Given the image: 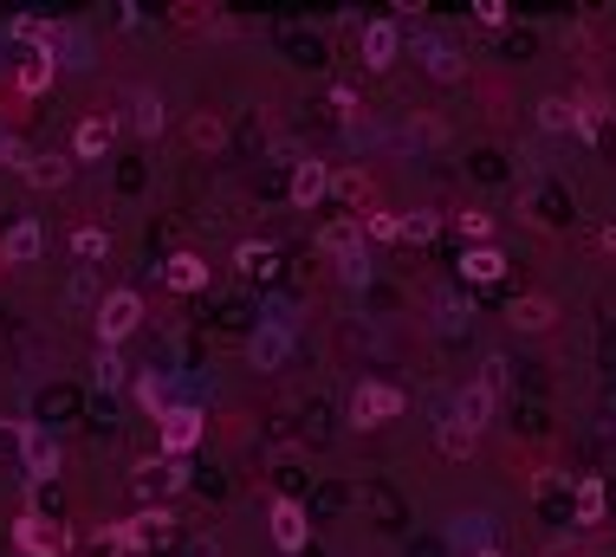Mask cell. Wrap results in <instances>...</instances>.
Here are the masks:
<instances>
[{
    "mask_svg": "<svg viewBox=\"0 0 616 557\" xmlns=\"http://www.w3.org/2000/svg\"><path fill=\"white\" fill-rule=\"evenodd\" d=\"M461 234H468V240H474V247H486V234H493V214L468 208V214H461Z\"/></svg>",
    "mask_w": 616,
    "mask_h": 557,
    "instance_id": "d6a6232c",
    "label": "cell"
},
{
    "mask_svg": "<svg viewBox=\"0 0 616 557\" xmlns=\"http://www.w3.org/2000/svg\"><path fill=\"white\" fill-rule=\"evenodd\" d=\"M312 525H305V505L299 499H273V545L279 552H305Z\"/></svg>",
    "mask_w": 616,
    "mask_h": 557,
    "instance_id": "4fadbf2b",
    "label": "cell"
},
{
    "mask_svg": "<svg viewBox=\"0 0 616 557\" xmlns=\"http://www.w3.org/2000/svg\"><path fill=\"white\" fill-rule=\"evenodd\" d=\"M26 156H33L26 143L13 137V130H0V162H13V169H26Z\"/></svg>",
    "mask_w": 616,
    "mask_h": 557,
    "instance_id": "836d02e7",
    "label": "cell"
},
{
    "mask_svg": "<svg viewBox=\"0 0 616 557\" xmlns=\"http://www.w3.org/2000/svg\"><path fill=\"white\" fill-rule=\"evenodd\" d=\"M33 189H66L71 182V162L66 156H26V169H20Z\"/></svg>",
    "mask_w": 616,
    "mask_h": 557,
    "instance_id": "e0dca14e",
    "label": "cell"
},
{
    "mask_svg": "<svg viewBox=\"0 0 616 557\" xmlns=\"http://www.w3.org/2000/svg\"><path fill=\"white\" fill-rule=\"evenodd\" d=\"M117 538H124V552H163V545L176 538V519H169L163 505H143V512H131V519L117 525Z\"/></svg>",
    "mask_w": 616,
    "mask_h": 557,
    "instance_id": "8992f818",
    "label": "cell"
},
{
    "mask_svg": "<svg viewBox=\"0 0 616 557\" xmlns=\"http://www.w3.org/2000/svg\"><path fill=\"white\" fill-rule=\"evenodd\" d=\"M318 253H325V260H357V253H363V227H357V220H332V227H325V234H318Z\"/></svg>",
    "mask_w": 616,
    "mask_h": 557,
    "instance_id": "5bb4252c",
    "label": "cell"
},
{
    "mask_svg": "<svg viewBox=\"0 0 616 557\" xmlns=\"http://www.w3.org/2000/svg\"><path fill=\"white\" fill-rule=\"evenodd\" d=\"M363 227H370V240H396V214H370Z\"/></svg>",
    "mask_w": 616,
    "mask_h": 557,
    "instance_id": "74e56055",
    "label": "cell"
},
{
    "mask_svg": "<svg viewBox=\"0 0 616 557\" xmlns=\"http://www.w3.org/2000/svg\"><path fill=\"white\" fill-rule=\"evenodd\" d=\"M474 557H506V552H500V545H480V552Z\"/></svg>",
    "mask_w": 616,
    "mask_h": 557,
    "instance_id": "60d3db41",
    "label": "cell"
},
{
    "mask_svg": "<svg viewBox=\"0 0 616 557\" xmlns=\"http://www.w3.org/2000/svg\"><path fill=\"white\" fill-rule=\"evenodd\" d=\"M370 278V253H357V260H344V285H363Z\"/></svg>",
    "mask_w": 616,
    "mask_h": 557,
    "instance_id": "f35d334b",
    "label": "cell"
},
{
    "mask_svg": "<svg viewBox=\"0 0 616 557\" xmlns=\"http://www.w3.org/2000/svg\"><path fill=\"white\" fill-rule=\"evenodd\" d=\"M539 130H546V137L578 130V104H571V98H539Z\"/></svg>",
    "mask_w": 616,
    "mask_h": 557,
    "instance_id": "d6986e66",
    "label": "cell"
},
{
    "mask_svg": "<svg viewBox=\"0 0 616 557\" xmlns=\"http://www.w3.org/2000/svg\"><path fill=\"white\" fill-rule=\"evenodd\" d=\"M124 383V363H117V350H98V389H117Z\"/></svg>",
    "mask_w": 616,
    "mask_h": 557,
    "instance_id": "1f68e13d",
    "label": "cell"
},
{
    "mask_svg": "<svg viewBox=\"0 0 616 557\" xmlns=\"http://www.w3.org/2000/svg\"><path fill=\"white\" fill-rule=\"evenodd\" d=\"M604 505H611L604 480H597V474H584V480H578V525H604Z\"/></svg>",
    "mask_w": 616,
    "mask_h": 557,
    "instance_id": "ac0fdd59",
    "label": "cell"
},
{
    "mask_svg": "<svg viewBox=\"0 0 616 557\" xmlns=\"http://www.w3.org/2000/svg\"><path fill=\"white\" fill-rule=\"evenodd\" d=\"M71 253H78V260H104V253H111V234H104V227H78V234H71Z\"/></svg>",
    "mask_w": 616,
    "mask_h": 557,
    "instance_id": "484cf974",
    "label": "cell"
},
{
    "mask_svg": "<svg viewBox=\"0 0 616 557\" xmlns=\"http://www.w3.org/2000/svg\"><path fill=\"white\" fill-rule=\"evenodd\" d=\"M91 325H98V350H117L143 325V298H137V292H104Z\"/></svg>",
    "mask_w": 616,
    "mask_h": 557,
    "instance_id": "3957f363",
    "label": "cell"
},
{
    "mask_svg": "<svg viewBox=\"0 0 616 557\" xmlns=\"http://www.w3.org/2000/svg\"><path fill=\"white\" fill-rule=\"evenodd\" d=\"M474 20L480 26H506V0H474Z\"/></svg>",
    "mask_w": 616,
    "mask_h": 557,
    "instance_id": "d590c367",
    "label": "cell"
},
{
    "mask_svg": "<svg viewBox=\"0 0 616 557\" xmlns=\"http://www.w3.org/2000/svg\"><path fill=\"white\" fill-rule=\"evenodd\" d=\"M111 143H117V124H111L104 111H91V117H78V130H71V156H78V162H104Z\"/></svg>",
    "mask_w": 616,
    "mask_h": 557,
    "instance_id": "8fae6325",
    "label": "cell"
},
{
    "mask_svg": "<svg viewBox=\"0 0 616 557\" xmlns=\"http://www.w3.org/2000/svg\"><path fill=\"white\" fill-rule=\"evenodd\" d=\"M461 318H474V311H461V298H441V338H455Z\"/></svg>",
    "mask_w": 616,
    "mask_h": 557,
    "instance_id": "e575fe53",
    "label": "cell"
},
{
    "mask_svg": "<svg viewBox=\"0 0 616 557\" xmlns=\"http://www.w3.org/2000/svg\"><path fill=\"white\" fill-rule=\"evenodd\" d=\"M357 46H363V66L370 71L396 66V53H403V20H363Z\"/></svg>",
    "mask_w": 616,
    "mask_h": 557,
    "instance_id": "52a82bcc",
    "label": "cell"
},
{
    "mask_svg": "<svg viewBox=\"0 0 616 557\" xmlns=\"http://www.w3.org/2000/svg\"><path fill=\"white\" fill-rule=\"evenodd\" d=\"M604 253H616V220L604 227Z\"/></svg>",
    "mask_w": 616,
    "mask_h": 557,
    "instance_id": "ab89813d",
    "label": "cell"
},
{
    "mask_svg": "<svg viewBox=\"0 0 616 557\" xmlns=\"http://www.w3.org/2000/svg\"><path fill=\"white\" fill-rule=\"evenodd\" d=\"M234 266H240L247 278H267V273H273V247H267V240H240Z\"/></svg>",
    "mask_w": 616,
    "mask_h": 557,
    "instance_id": "d4e9b609",
    "label": "cell"
},
{
    "mask_svg": "<svg viewBox=\"0 0 616 557\" xmlns=\"http://www.w3.org/2000/svg\"><path fill=\"white\" fill-rule=\"evenodd\" d=\"M131 104H137V130H143V137H163V98H156V91H137Z\"/></svg>",
    "mask_w": 616,
    "mask_h": 557,
    "instance_id": "4316f807",
    "label": "cell"
},
{
    "mask_svg": "<svg viewBox=\"0 0 616 557\" xmlns=\"http://www.w3.org/2000/svg\"><path fill=\"white\" fill-rule=\"evenodd\" d=\"M13 545H20L26 557H66L71 552L66 525H59L53 512H33V505H26V512H20V525H13Z\"/></svg>",
    "mask_w": 616,
    "mask_h": 557,
    "instance_id": "277c9868",
    "label": "cell"
},
{
    "mask_svg": "<svg viewBox=\"0 0 616 557\" xmlns=\"http://www.w3.org/2000/svg\"><path fill=\"white\" fill-rule=\"evenodd\" d=\"M415 53H422V71H428V78H441V84H455V78H461V46H455V39H441V33H415Z\"/></svg>",
    "mask_w": 616,
    "mask_h": 557,
    "instance_id": "30bf717a",
    "label": "cell"
},
{
    "mask_svg": "<svg viewBox=\"0 0 616 557\" xmlns=\"http://www.w3.org/2000/svg\"><path fill=\"white\" fill-rule=\"evenodd\" d=\"M435 441H441V454H448V461H468V454H474V428H461L455 416L435 428Z\"/></svg>",
    "mask_w": 616,
    "mask_h": 557,
    "instance_id": "603a6c76",
    "label": "cell"
},
{
    "mask_svg": "<svg viewBox=\"0 0 616 557\" xmlns=\"http://www.w3.org/2000/svg\"><path fill=\"white\" fill-rule=\"evenodd\" d=\"M163 285H169V292H202V285H208V260H202V253H169Z\"/></svg>",
    "mask_w": 616,
    "mask_h": 557,
    "instance_id": "9a60e30c",
    "label": "cell"
},
{
    "mask_svg": "<svg viewBox=\"0 0 616 557\" xmlns=\"http://www.w3.org/2000/svg\"><path fill=\"white\" fill-rule=\"evenodd\" d=\"M40 253H46V227L40 220H13L0 234V266H33Z\"/></svg>",
    "mask_w": 616,
    "mask_h": 557,
    "instance_id": "ba28073f",
    "label": "cell"
},
{
    "mask_svg": "<svg viewBox=\"0 0 616 557\" xmlns=\"http://www.w3.org/2000/svg\"><path fill=\"white\" fill-rule=\"evenodd\" d=\"M506 325H513V331H546V325H551V298H513Z\"/></svg>",
    "mask_w": 616,
    "mask_h": 557,
    "instance_id": "44dd1931",
    "label": "cell"
},
{
    "mask_svg": "<svg viewBox=\"0 0 616 557\" xmlns=\"http://www.w3.org/2000/svg\"><path fill=\"white\" fill-rule=\"evenodd\" d=\"M285 195H292V208H318V202H325V195H332V169H325V162H318V156H305V162H292V189H285Z\"/></svg>",
    "mask_w": 616,
    "mask_h": 557,
    "instance_id": "9c48e42d",
    "label": "cell"
},
{
    "mask_svg": "<svg viewBox=\"0 0 616 557\" xmlns=\"http://www.w3.org/2000/svg\"><path fill=\"white\" fill-rule=\"evenodd\" d=\"M46 84H53V59H40V53H33L26 66L13 71V91H20V98H40Z\"/></svg>",
    "mask_w": 616,
    "mask_h": 557,
    "instance_id": "7402d4cb",
    "label": "cell"
},
{
    "mask_svg": "<svg viewBox=\"0 0 616 557\" xmlns=\"http://www.w3.org/2000/svg\"><path fill=\"white\" fill-rule=\"evenodd\" d=\"M137 402L149 409V416H163V409H169V389H163V376H156V370H143V376H137Z\"/></svg>",
    "mask_w": 616,
    "mask_h": 557,
    "instance_id": "83f0119b",
    "label": "cell"
},
{
    "mask_svg": "<svg viewBox=\"0 0 616 557\" xmlns=\"http://www.w3.org/2000/svg\"><path fill=\"white\" fill-rule=\"evenodd\" d=\"M13 447H20V467H26L33 487H53V480H59L66 454H59V441H53L40 421H20V441H13Z\"/></svg>",
    "mask_w": 616,
    "mask_h": 557,
    "instance_id": "7a4b0ae2",
    "label": "cell"
},
{
    "mask_svg": "<svg viewBox=\"0 0 616 557\" xmlns=\"http://www.w3.org/2000/svg\"><path fill=\"white\" fill-rule=\"evenodd\" d=\"M208 434V416L195 402H169L163 416H156V447H163V461H189L195 447H202Z\"/></svg>",
    "mask_w": 616,
    "mask_h": 557,
    "instance_id": "6da1fadb",
    "label": "cell"
},
{
    "mask_svg": "<svg viewBox=\"0 0 616 557\" xmlns=\"http://www.w3.org/2000/svg\"><path fill=\"white\" fill-rule=\"evenodd\" d=\"M480 389H486L493 402L506 396V356H486V363H480Z\"/></svg>",
    "mask_w": 616,
    "mask_h": 557,
    "instance_id": "f1b7e54d",
    "label": "cell"
},
{
    "mask_svg": "<svg viewBox=\"0 0 616 557\" xmlns=\"http://www.w3.org/2000/svg\"><path fill=\"white\" fill-rule=\"evenodd\" d=\"M189 137L202 143V149H214V143H221V117H195V130H189Z\"/></svg>",
    "mask_w": 616,
    "mask_h": 557,
    "instance_id": "8d00e7d4",
    "label": "cell"
},
{
    "mask_svg": "<svg viewBox=\"0 0 616 557\" xmlns=\"http://www.w3.org/2000/svg\"><path fill=\"white\" fill-rule=\"evenodd\" d=\"M85 557H124V538H117V525L91 532V545H85Z\"/></svg>",
    "mask_w": 616,
    "mask_h": 557,
    "instance_id": "f546056e",
    "label": "cell"
},
{
    "mask_svg": "<svg viewBox=\"0 0 616 557\" xmlns=\"http://www.w3.org/2000/svg\"><path fill=\"white\" fill-rule=\"evenodd\" d=\"M403 402H410V396H403L396 383H357V389H350V421H357V428H383V421L403 416Z\"/></svg>",
    "mask_w": 616,
    "mask_h": 557,
    "instance_id": "5b68a950",
    "label": "cell"
},
{
    "mask_svg": "<svg viewBox=\"0 0 616 557\" xmlns=\"http://www.w3.org/2000/svg\"><path fill=\"white\" fill-rule=\"evenodd\" d=\"M332 189H338L344 202H357V208H363V202H370V182H363V175H357V169H350V175H332Z\"/></svg>",
    "mask_w": 616,
    "mask_h": 557,
    "instance_id": "4dcf8cb0",
    "label": "cell"
},
{
    "mask_svg": "<svg viewBox=\"0 0 616 557\" xmlns=\"http://www.w3.org/2000/svg\"><path fill=\"white\" fill-rule=\"evenodd\" d=\"M435 227H441V220H435L428 208L396 214V240H410V247H428V240H435Z\"/></svg>",
    "mask_w": 616,
    "mask_h": 557,
    "instance_id": "cb8c5ba5",
    "label": "cell"
},
{
    "mask_svg": "<svg viewBox=\"0 0 616 557\" xmlns=\"http://www.w3.org/2000/svg\"><path fill=\"white\" fill-rule=\"evenodd\" d=\"M285 350H292V325H285V318H267V325L254 331L247 356H254V370H279V363H285Z\"/></svg>",
    "mask_w": 616,
    "mask_h": 557,
    "instance_id": "7c38bea8",
    "label": "cell"
},
{
    "mask_svg": "<svg viewBox=\"0 0 616 557\" xmlns=\"http://www.w3.org/2000/svg\"><path fill=\"white\" fill-rule=\"evenodd\" d=\"M500 273H506V253H500V247H468V253H461V278H468V285H493Z\"/></svg>",
    "mask_w": 616,
    "mask_h": 557,
    "instance_id": "2e32d148",
    "label": "cell"
},
{
    "mask_svg": "<svg viewBox=\"0 0 616 557\" xmlns=\"http://www.w3.org/2000/svg\"><path fill=\"white\" fill-rule=\"evenodd\" d=\"M486 416H493V396H486L480 383L455 396V421H461V428H474V434H480V428H486Z\"/></svg>",
    "mask_w": 616,
    "mask_h": 557,
    "instance_id": "ffe728a7",
    "label": "cell"
}]
</instances>
